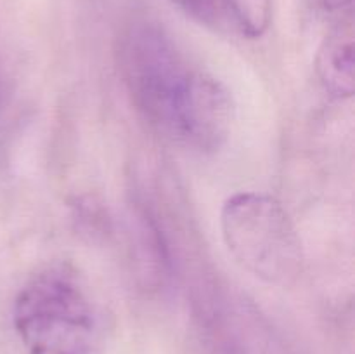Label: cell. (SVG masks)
<instances>
[{"label":"cell","mask_w":355,"mask_h":354,"mask_svg":"<svg viewBox=\"0 0 355 354\" xmlns=\"http://www.w3.org/2000/svg\"><path fill=\"white\" fill-rule=\"evenodd\" d=\"M118 42L123 83L141 117L184 148L218 151L234 120V103L224 83L194 65L151 17L128 21Z\"/></svg>","instance_id":"1"},{"label":"cell","mask_w":355,"mask_h":354,"mask_svg":"<svg viewBox=\"0 0 355 354\" xmlns=\"http://www.w3.org/2000/svg\"><path fill=\"white\" fill-rule=\"evenodd\" d=\"M12 325L28 354H94L103 333V314L78 269L52 262L19 288Z\"/></svg>","instance_id":"2"},{"label":"cell","mask_w":355,"mask_h":354,"mask_svg":"<svg viewBox=\"0 0 355 354\" xmlns=\"http://www.w3.org/2000/svg\"><path fill=\"white\" fill-rule=\"evenodd\" d=\"M222 239L236 262L257 280L293 287L304 269L297 228L277 198L239 191L220 208Z\"/></svg>","instance_id":"3"},{"label":"cell","mask_w":355,"mask_h":354,"mask_svg":"<svg viewBox=\"0 0 355 354\" xmlns=\"http://www.w3.org/2000/svg\"><path fill=\"white\" fill-rule=\"evenodd\" d=\"M315 75L329 96L350 99L355 92V33L352 19H343L321 42L314 59Z\"/></svg>","instance_id":"4"},{"label":"cell","mask_w":355,"mask_h":354,"mask_svg":"<svg viewBox=\"0 0 355 354\" xmlns=\"http://www.w3.org/2000/svg\"><path fill=\"white\" fill-rule=\"evenodd\" d=\"M232 33L255 40L266 35L272 19V0H227Z\"/></svg>","instance_id":"5"},{"label":"cell","mask_w":355,"mask_h":354,"mask_svg":"<svg viewBox=\"0 0 355 354\" xmlns=\"http://www.w3.org/2000/svg\"><path fill=\"white\" fill-rule=\"evenodd\" d=\"M184 14L218 31H232L227 0H172Z\"/></svg>","instance_id":"6"},{"label":"cell","mask_w":355,"mask_h":354,"mask_svg":"<svg viewBox=\"0 0 355 354\" xmlns=\"http://www.w3.org/2000/svg\"><path fill=\"white\" fill-rule=\"evenodd\" d=\"M314 2L328 12H336V10H343L352 6L354 0H314Z\"/></svg>","instance_id":"7"}]
</instances>
